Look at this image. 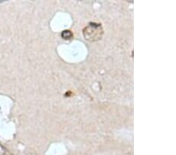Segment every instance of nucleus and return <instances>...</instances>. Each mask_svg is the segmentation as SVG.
<instances>
[{
  "label": "nucleus",
  "mask_w": 176,
  "mask_h": 155,
  "mask_svg": "<svg viewBox=\"0 0 176 155\" xmlns=\"http://www.w3.org/2000/svg\"><path fill=\"white\" fill-rule=\"evenodd\" d=\"M103 30L100 25L96 24H90L88 27L84 30V35L85 39L89 41H96V40L100 39Z\"/></svg>",
  "instance_id": "nucleus-1"
},
{
  "label": "nucleus",
  "mask_w": 176,
  "mask_h": 155,
  "mask_svg": "<svg viewBox=\"0 0 176 155\" xmlns=\"http://www.w3.org/2000/svg\"><path fill=\"white\" fill-rule=\"evenodd\" d=\"M61 35H62V37L64 38V39H70V38L72 37V33H71V31L66 30V31H63Z\"/></svg>",
  "instance_id": "nucleus-2"
}]
</instances>
